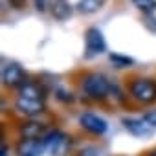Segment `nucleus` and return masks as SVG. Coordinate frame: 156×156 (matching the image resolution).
<instances>
[{
  "label": "nucleus",
  "instance_id": "nucleus-20",
  "mask_svg": "<svg viewBox=\"0 0 156 156\" xmlns=\"http://www.w3.org/2000/svg\"><path fill=\"white\" fill-rule=\"evenodd\" d=\"M9 4L15 8V9H20V8H24V4H26V0H9Z\"/></svg>",
  "mask_w": 156,
  "mask_h": 156
},
{
  "label": "nucleus",
  "instance_id": "nucleus-21",
  "mask_svg": "<svg viewBox=\"0 0 156 156\" xmlns=\"http://www.w3.org/2000/svg\"><path fill=\"white\" fill-rule=\"evenodd\" d=\"M2 156H8V147H6V143H2Z\"/></svg>",
  "mask_w": 156,
  "mask_h": 156
},
{
  "label": "nucleus",
  "instance_id": "nucleus-6",
  "mask_svg": "<svg viewBox=\"0 0 156 156\" xmlns=\"http://www.w3.org/2000/svg\"><path fill=\"white\" fill-rule=\"evenodd\" d=\"M48 151L46 138L44 140H31V138H22L17 145V154L19 156H42Z\"/></svg>",
  "mask_w": 156,
  "mask_h": 156
},
{
  "label": "nucleus",
  "instance_id": "nucleus-3",
  "mask_svg": "<svg viewBox=\"0 0 156 156\" xmlns=\"http://www.w3.org/2000/svg\"><path fill=\"white\" fill-rule=\"evenodd\" d=\"M46 145H48V152L53 156H66L70 147H72V140L68 134L61 132V130H51L46 136Z\"/></svg>",
  "mask_w": 156,
  "mask_h": 156
},
{
  "label": "nucleus",
  "instance_id": "nucleus-16",
  "mask_svg": "<svg viewBox=\"0 0 156 156\" xmlns=\"http://www.w3.org/2000/svg\"><path fill=\"white\" fill-rule=\"evenodd\" d=\"M143 26H145L151 33H156V17H152V15H143Z\"/></svg>",
  "mask_w": 156,
  "mask_h": 156
},
{
  "label": "nucleus",
  "instance_id": "nucleus-5",
  "mask_svg": "<svg viewBox=\"0 0 156 156\" xmlns=\"http://www.w3.org/2000/svg\"><path fill=\"white\" fill-rule=\"evenodd\" d=\"M85 42H87V57L99 55L107 50V41L98 28H88L85 33Z\"/></svg>",
  "mask_w": 156,
  "mask_h": 156
},
{
  "label": "nucleus",
  "instance_id": "nucleus-12",
  "mask_svg": "<svg viewBox=\"0 0 156 156\" xmlns=\"http://www.w3.org/2000/svg\"><path fill=\"white\" fill-rule=\"evenodd\" d=\"M19 98H30V99H44V90L37 83H26L19 90Z\"/></svg>",
  "mask_w": 156,
  "mask_h": 156
},
{
  "label": "nucleus",
  "instance_id": "nucleus-17",
  "mask_svg": "<svg viewBox=\"0 0 156 156\" xmlns=\"http://www.w3.org/2000/svg\"><path fill=\"white\" fill-rule=\"evenodd\" d=\"M143 119L152 127V129H156V110H151V112H147L145 116H143Z\"/></svg>",
  "mask_w": 156,
  "mask_h": 156
},
{
  "label": "nucleus",
  "instance_id": "nucleus-18",
  "mask_svg": "<svg viewBox=\"0 0 156 156\" xmlns=\"http://www.w3.org/2000/svg\"><path fill=\"white\" fill-rule=\"evenodd\" d=\"M77 156H98V149H94V147H87V149H83Z\"/></svg>",
  "mask_w": 156,
  "mask_h": 156
},
{
  "label": "nucleus",
  "instance_id": "nucleus-13",
  "mask_svg": "<svg viewBox=\"0 0 156 156\" xmlns=\"http://www.w3.org/2000/svg\"><path fill=\"white\" fill-rule=\"evenodd\" d=\"M105 2L107 0H79L77 8H79L81 13H96L105 6Z\"/></svg>",
  "mask_w": 156,
  "mask_h": 156
},
{
  "label": "nucleus",
  "instance_id": "nucleus-14",
  "mask_svg": "<svg viewBox=\"0 0 156 156\" xmlns=\"http://www.w3.org/2000/svg\"><path fill=\"white\" fill-rule=\"evenodd\" d=\"M132 4L145 15H152L156 11V0H132Z\"/></svg>",
  "mask_w": 156,
  "mask_h": 156
},
{
  "label": "nucleus",
  "instance_id": "nucleus-15",
  "mask_svg": "<svg viewBox=\"0 0 156 156\" xmlns=\"http://www.w3.org/2000/svg\"><path fill=\"white\" fill-rule=\"evenodd\" d=\"M110 61H112L114 66H118V68H127V66L134 64V59L125 57V55H119V53H110Z\"/></svg>",
  "mask_w": 156,
  "mask_h": 156
},
{
  "label": "nucleus",
  "instance_id": "nucleus-9",
  "mask_svg": "<svg viewBox=\"0 0 156 156\" xmlns=\"http://www.w3.org/2000/svg\"><path fill=\"white\" fill-rule=\"evenodd\" d=\"M79 123H81V127H83L85 130H88V132H92V134H103V132L107 130V127H108L103 118H99V116H96V114H90V112L83 114V116L79 118Z\"/></svg>",
  "mask_w": 156,
  "mask_h": 156
},
{
  "label": "nucleus",
  "instance_id": "nucleus-4",
  "mask_svg": "<svg viewBox=\"0 0 156 156\" xmlns=\"http://www.w3.org/2000/svg\"><path fill=\"white\" fill-rule=\"evenodd\" d=\"M2 83L6 87H11V88H20L26 85V72L22 70L20 64L17 62H9L2 68Z\"/></svg>",
  "mask_w": 156,
  "mask_h": 156
},
{
  "label": "nucleus",
  "instance_id": "nucleus-1",
  "mask_svg": "<svg viewBox=\"0 0 156 156\" xmlns=\"http://www.w3.org/2000/svg\"><path fill=\"white\" fill-rule=\"evenodd\" d=\"M83 90L88 98L92 99H105L108 96V92L112 90L110 83L105 75L101 73H90L85 77V81H83Z\"/></svg>",
  "mask_w": 156,
  "mask_h": 156
},
{
  "label": "nucleus",
  "instance_id": "nucleus-22",
  "mask_svg": "<svg viewBox=\"0 0 156 156\" xmlns=\"http://www.w3.org/2000/svg\"><path fill=\"white\" fill-rule=\"evenodd\" d=\"M149 156H156V151H154V152H151V154H149Z\"/></svg>",
  "mask_w": 156,
  "mask_h": 156
},
{
  "label": "nucleus",
  "instance_id": "nucleus-8",
  "mask_svg": "<svg viewBox=\"0 0 156 156\" xmlns=\"http://www.w3.org/2000/svg\"><path fill=\"white\" fill-rule=\"evenodd\" d=\"M17 110L24 116H37L44 110V99H30V98H17L15 103Z\"/></svg>",
  "mask_w": 156,
  "mask_h": 156
},
{
  "label": "nucleus",
  "instance_id": "nucleus-11",
  "mask_svg": "<svg viewBox=\"0 0 156 156\" xmlns=\"http://www.w3.org/2000/svg\"><path fill=\"white\" fill-rule=\"evenodd\" d=\"M51 15L57 20H66L72 17V6L68 0H51Z\"/></svg>",
  "mask_w": 156,
  "mask_h": 156
},
{
  "label": "nucleus",
  "instance_id": "nucleus-7",
  "mask_svg": "<svg viewBox=\"0 0 156 156\" xmlns=\"http://www.w3.org/2000/svg\"><path fill=\"white\" fill-rule=\"evenodd\" d=\"M123 125H125V129H127L132 136H138V138H147V136H151L152 130H154L143 118H140V119H136V118H125V119H123Z\"/></svg>",
  "mask_w": 156,
  "mask_h": 156
},
{
  "label": "nucleus",
  "instance_id": "nucleus-10",
  "mask_svg": "<svg viewBox=\"0 0 156 156\" xmlns=\"http://www.w3.org/2000/svg\"><path fill=\"white\" fill-rule=\"evenodd\" d=\"M20 134L22 138H31V140H44L50 132L46 129V125L37 123V121H28L20 127Z\"/></svg>",
  "mask_w": 156,
  "mask_h": 156
},
{
  "label": "nucleus",
  "instance_id": "nucleus-2",
  "mask_svg": "<svg viewBox=\"0 0 156 156\" xmlns=\"http://www.w3.org/2000/svg\"><path fill=\"white\" fill-rule=\"evenodd\" d=\"M130 96L140 103H152L156 99V83L151 79H134L130 83Z\"/></svg>",
  "mask_w": 156,
  "mask_h": 156
},
{
  "label": "nucleus",
  "instance_id": "nucleus-19",
  "mask_svg": "<svg viewBox=\"0 0 156 156\" xmlns=\"http://www.w3.org/2000/svg\"><path fill=\"white\" fill-rule=\"evenodd\" d=\"M35 8H37V11H41V13L46 11V8H48V6H46V0H35Z\"/></svg>",
  "mask_w": 156,
  "mask_h": 156
}]
</instances>
